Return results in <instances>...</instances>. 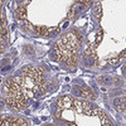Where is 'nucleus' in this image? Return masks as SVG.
Segmentation results:
<instances>
[{
  "mask_svg": "<svg viewBox=\"0 0 126 126\" xmlns=\"http://www.w3.org/2000/svg\"><path fill=\"white\" fill-rule=\"evenodd\" d=\"M84 1H85L86 2V3H88V2H90V1H91V0H84Z\"/></svg>",
  "mask_w": 126,
  "mask_h": 126,
  "instance_id": "obj_22",
  "label": "nucleus"
},
{
  "mask_svg": "<svg viewBox=\"0 0 126 126\" xmlns=\"http://www.w3.org/2000/svg\"><path fill=\"white\" fill-rule=\"evenodd\" d=\"M27 121L21 117H13L11 119L10 126H27Z\"/></svg>",
  "mask_w": 126,
  "mask_h": 126,
  "instance_id": "obj_5",
  "label": "nucleus"
},
{
  "mask_svg": "<svg viewBox=\"0 0 126 126\" xmlns=\"http://www.w3.org/2000/svg\"><path fill=\"white\" fill-rule=\"evenodd\" d=\"M120 61V59L119 57H114V58L110 59L109 61H108V63H109L110 64H115L116 63H117L118 62Z\"/></svg>",
  "mask_w": 126,
  "mask_h": 126,
  "instance_id": "obj_17",
  "label": "nucleus"
},
{
  "mask_svg": "<svg viewBox=\"0 0 126 126\" xmlns=\"http://www.w3.org/2000/svg\"><path fill=\"white\" fill-rule=\"evenodd\" d=\"M49 34V30L47 27L45 26H42L41 27V35L44 36H48Z\"/></svg>",
  "mask_w": 126,
  "mask_h": 126,
  "instance_id": "obj_14",
  "label": "nucleus"
},
{
  "mask_svg": "<svg viewBox=\"0 0 126 126\" xmlns=\"http://www.w3.org/2000/svg\"><path fill=\"white\" fill-rule=\"evenodd\" d=\"M93 15L98 21L100 20L102 16V8L100 2L98 1L95 4L94 10H93Z\"/></svg>",
  "mask_w": 126,
  "mask_h": 126,
  "instance_id": "obj_4",
  "label": "nucleus"
},
{
  "mask_svg": "<svg viewBox=\"0 0 126 126\" xmlns=\"http://www.w3.org/2000/svg\"><path fill=\"white\" fill-rule=\"evenodd\" d=\"M33 30H34V32L37 34L41 35V27H39V26H33Z\"/></svg>",
  "mask_w": 126,
  "mask_h": 126,
  "instance_id": "obj_18",
  "label": "nucleus"
},
{
  "mask_svg": "<svg viewBox=\"0 0 126 126\" xmlns=\"http://www.w3.org/2000/svg\"><path fill=\"white\" fill-rule=\"evenodd\" d=\"M6 102L8 105H10L11 107L16 108V103L17 100L15 97H7L6 98Z\"/></svg>",
  "mask_w": 126,
  "mask_h": 126,
  "instance_id": "obj_12",
  "label": "nucleus"
},
{
  "mask_svg": "<svg viewBox=\"0 0 126 126\" xmlns=\"http://www.w3.org/2000/svg\"><path fill=\"white\" fill-rule=\"evenodd\" d=\"M103 37H104V32L102 29H99L97 32V34H96V38L95 42L92 44V47L94 48H96L102 42V39H103Z\"/></svg>",
  "mask_w": 126,
  "mask_h": 126,
  "instance_id": "obj_8",
  "label": "nucleus"
},
{
  "mask_svg": "<svg viewBox=\"0 0 126 126\" xmlns=\"http://www.w3.org/2000/svg\"><path fill=\"white\" fill-rule=\"evenodd\" d=\"M73 98L69 95L62 96L57 100V106L61 110L64 108H73Z\"/></svg>",
  "mask_w": 126,
  "mask_h": 126,
  "instance_id": "obj_1",
  "label": "nucleus"
},
{
  "mask_svg": "<svg viewBox=\"0 0 126 126\" xmlns=\"http://www.w3.org/2000/svg\"><path fill=\"white\" fill-rule=\"evenodd\" d=\"M125 57H126V51H125V50H123V51H122L120 53V54H119V56H118V57L120 59H120H122L125 58Z\"/></svg>",
  "mask_w": 126,
  "mask_h": 126,
  "instance_id": "obj_19",
  "label": "nucleus"
},
{
  "mask_svg": "<svg viewBox=\"0 0 126 126\" xmlns=\"http://www.w3.org/2000/svg\"><path fill=\"white\" fill-rule=\"evenodd\" d=\"M65 62L68 66H75L78 63V56H77L76 52L73 53L71 55H70Z\"/></svg>",
  "mask_w": 126,
  "mask_h": 126,
  "instance_id": "obj_6",
  "label": "nucleus"
},
{
  "mask_svg": "<svg viewBox=\"0 0 126 126\" xmlns=\"http://www.w3.org/2000/svg\"><path fill=\"white\" fill-rule=\"evenodd\" d=\"M80 93H81V96L85 98H90V99L95 98V95L93 94L92 90L87 86H83L80 88Z\"/></svg>",
  "mask_w": 126,
  "mask_h": 126,
  "instance_id": "obj_2",
  "label": "nucleus"
},
{
  "mask_svg": "<svg viewBox=\"0 0 126 126\" xmlns=\"http://www.w3.org/2000/svg\"><path fill=\"white\" fill-rule=\"evenodd\" d=\"M13 81L18 83L20 87L23 88L25 86V76L24 75L21 76H18L14 77L13 79Z\"/></svg>",
  "mask_w": 126,
  "mask_h": 126,
  "instance_id": "obj_11",
  "label": "nucleus"
},
{
  "mask_svg": "<svg viewBox=\"0 0 126 126\" xmlns=\"http://www.w3.org/2000/svg\"><path fill=\"white\" fill-rule=\"evenodd\" d=\"M16 13L18 18L21 20L26 19L27 18V9L23 6H20L16 10Z\"/></svg>",
  "mask_w": 126,
  "mask_h": 126,
  "instance_id": "obj_7",
  "label": "nucleus"
},
{
  "mask_svg": "<svg viewBox=\"0 0 126 126\" xmlns=\"http://www.w3.org/2000/svg\"><path fill=\"white\" fill-rule=\"evenodd\" d=\"M21 90V88L20 86L16 82L13 81V80H11L10 82V92H12L13 93H17V92H20Z\"/></svg>",
  "mask_w": 126,
  "mask_h": 126,
  "instance_id": "obj_10",
  "label": "nucleus"
},
{
  "mask_svg": "<svg viewBox=\"0 0 126 126\" xmlns=\"http://www.w3.org/2000/svg\"><path fill=\"white\" fill-rule=\"evenodd\" d=\"M5 49V45H3L1 42H0V53L3 52Z\"/></svg>",
  "mask_w": 126,
  "mask_h": 126,
  "instance_id": "obj_20",
  "label": "nucleus"
},
{
  "mask_svg": "<svg viewBox=\"0 0 126 126\" xmlns=\"http://www.w3.org/2000/svg\"><path fill=\"white\" fill-rule=\"evenodd\" d=\"M23 21H24V23H25V27L27 28V29H29V30H33V26L32 25V23L30 22V21H29L26 19L23 20Z\"/></svg>",
  "mask_w": 126,
  "mask_h": 126,
  "instance_id": "obj_16",
  "label": "nucleus"
},
{
  "mask_svg": "<svg viewBox=\"0 0 126 126\" xmlns=\"http://www.w3.org/2000/svg\"><path fill=\"white\" fill-rule=\"evenodd\" d=\"M0 20H1V29H5L6 27V20L3 13H0Z\"/></svg>",
  "mask_w": 126,
  "mask_h": 126,
  "instance_id": "obj_15",
  "label": "nucleus"
},
{
  "mask_svg": "<svg viewBox=\"0 0 126 126\" xmlns=\"http://www.w3.org/2000/svg\"><path fill=\"white\" fill-rule=\"evenodd\" d=\"M73 108H74L78 113H83V108L82 101L78 100H73Z\"/></svg>",
  "mask_w": 126,
  "mask_h": 126,
  "instance_id": "obj_9",
  "label": "nucleus"
},
{
  "mask_svg": "<svg viewBox=\"0 0 126 126\" xmlns=\"http://www.w3.org/2000/svg\"><path fill=\"white\" fill-rule=\"evenodd\" d=\"M34 82L35 84L40 85V84H42L44 83H45V78H44V76L42 75H39L36 78H34Z\"/></svg>",
  "mask_w": 126,
  "mask_h": 126,
  "instance_id": "obj_13",
  "label": "nucleus"
},
{
  "mask_svg": "<svg viewBox=\"0 0 126 126\" xmlns=\"http://www.w3.org/2000/svg\"><path fill=\"white\" fill-rule=\"evenodd\" d=\"M61 109H60V108H59V110L57 111V112L56 113V116L57 117V118H59V117H60L61 114Z\"/></svg>",
  "mask_w": 126,
  "mask_h": 126,
  "instance_id": "obj_21",
  "label": "nucleus"
},
{
  "mask_svg": "<svg viewBox=\"0 0 126 126\" xmlns=\"http://www.w3.org/2000/svg\"><path fill=\"white\" fill-rule=\"evenodd\" d=\"M98 116L99 117L100 119L101 122H102V124L103 126H112V125L110 120L107 117V114H105L103 110L100 109L98 114Z\"/></svg>",
  "mask_w": 126,
  "mask_h": 126,
  "instance_id": "obj_3",
  "label": "nucleus"
}]
</instances>
